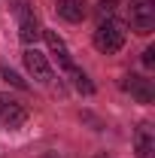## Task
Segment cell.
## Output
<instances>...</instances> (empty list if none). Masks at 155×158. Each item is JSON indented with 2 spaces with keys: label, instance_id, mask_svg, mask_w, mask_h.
Segmentation results:
<instances>
[{
  "label": "cell",
  "instance_id": "cell-1",
  "mask_svg": "<svg viewBox=\"0 0 155 158\" xmlns=\"http://www.w3.org/2000/svg\"><path fill=\"white\" fill-rule=\"evenodd\" d=\"M91 43H94V49L100 55H116L119 49L125 46V27H122L116 19L97 21L94 34H91Z\"/></svg>",
  "mask_w": 155,
  "mask_h": 158
},
{
  "label": "cell",
  "instance_id": "cell-12",
  "mask_svg": "<svg viewBox=\"0 0 155 158\" xmlns=\"http://www.w3.org/2000/svg\"><path fill=\"white\" fill-rule=\"evenodd\" d=\"M0 76L6 79L9 85H15V88H21V91H27V82H24V79H21L15 70H9V67H0Z\"/></svg>",
  "mask_w": 155,
  "mask_h": 158
},
{
  "label": "cell",
  "instance_id": "cell-5",
  "mask_svg": "<svg viewBox=\"0 0 155 158\" xmlns=\"http://www.w3.org/2000/svg\"><path fill=\"white\" fill-rule=\"evenodd\" d=\"M21 61H24V67H27V73L37 79V82H52V64L49 58L40 52L37 46H24V52H21Z\"/></svg>",
  "mask_w": 155,
  "mask_h": 158
},
{
  "label": "cell",
  "instance_id": "cell-13",
  "mask_svg": "<svg viewBox=\"0 0 155 158\" xmlns=\"http://www.w3.org/2000/svg\"><path fill=\"white\" fill-rule=\"evenodd\" d=\"M143 67H149V70L155 67V46H149V49L143 52Z\"/></svg>",
  "mask_w": 155,
  "mask_h": 158
},
{
  "label": "cell",
  "instance_id": "cell-8",
  "mask_svg": "<svg viewBox=\"0 0 155 158\" xmlns=\"http://www.w3.org/2000/svg\"><path fill=\"white\" fill-rule=\"evenodd\" d=\"M134 152L137 158H155V131H152V125H140L134 131Z\"/></svg>",
  "mask_w": 155,
  "mask_h": 158
},
{
  "label": "cell",
  "instance_id": "cell-11",
  "mask_svg": "<svg viewBox=\"0 0 155 158\" xmlns=\"http://www.w3.org/2000/svg\"><path fill=\"white\" fill-rule=\"evenodd\" d=\"M94 12H97V19H100V21H107V19H116V0H97Z\"/></svg>",
  "mask_w": 155,
  "mask_h": 158
},
{
  "label": "cell",
  "instance_id": "cell-14",
  "mask_svg": "<svg viewBox=\"0 0 155 158\" xmlns=\"http://www.w3.org/2000/svg\"><path fill=\"white\" fill-rule=\"evenodd\" d=\"M94 158H110V155H94Z\"/></svg>",
  "mask_w": 155,
  "mask_h": 158
},
{
  "label": "cell",
  "instance_id": "cell-4",
  "mask_svg": "<svg viewBox=\"0 0 155 158\" xmlns=\"http://www.w3.org/2000/svg\"><path fill=\"white\" fill-rule=\"evenodd\" d=\"M27 122V110H24V103L12 98V94H3L0 91V128H9V131H15Z\"/></svg>",
  "mask_w": 155,
  "mask_h": 158
},
{
  "label": "cell",
  "instance_id": "cell-10",
  "mask_svg": "<svg viewBox=\"0 0 155 158\" xmlns=\"http://www.w3.org/2000/svg\"><path fill=\"white\" fill-rule=\"evenodd\" d=\"M67 79L73 82V88H76V91H82V94H94V85H91V79H88L85 70L73 67V70H67Z\"/></svg>",
  "mask_w": 155,
  "mask_h": 158
},
{
  "label": "cell",
  "instance_id": "cell-2",
  "mask_svg": "<svg viewBox=\"0 0 155 158\" xmlns=\"http://www.w3.org/2000/svg\"><path fill=\"white\" fill-rule=\"evenodd\" d=\"M128 21H131L134 34H140V37L152 34L155 31V0H131Z\"/></svg>",
  "mask_w": 155,
  "mask_h": 158
},
{
  "label": "cell",
  "instance_id": "cell-3",
  "mask_svg": "<svg viewBox=\"0 0 155 158\" xmlns=\"http://www.w3.org/2000/svg\"><path fill=\"white\" fill-rule=\"evenodd\" d=\"M119 85H122V91H125V94H131L137 103H152V100H155V85H152V79L140 76V73H125V76L119 79Z\"/></svg>",
  "mask_w": 155,
  "mask_h": 158
},
{
  "label": "cell",
  "instance_id": "cell-6",
  "mask_svg": "<svg viewBox=\"0 0 155 158\" xmlns=\"http://www.w3.org/2000/svg\"><path fill=\"white\" fill-rule=\"evenodd\" d=\"M15 15H19V37H21V43H24V46H34L40 40V21H37V15H34V9L21 0L19 6H15Z\"/></svg>",
  "mask_w": 155,
  "mask_h": 158
},
{
  "label": "cell",
  "instance_id": "cell-7",
  "mask_svg": "<svg viewBox=\"0 0 155 158\" xmlns=\"http://www.w3.org/2000/svg\"><path fill=\"white\" fill-rule=\"evenodd\" d=\"M43 37H46V46H49V52H52V58L58 61V67L64 70V73L76 67V61H73V55H70V49H67V43H64V40H61L58 34H55V31H46Z\"/></svg>",
  "mask_w": 155,
  "mask_h": 158
},
{
  "label": "cell",
  "instance_id": "cell-9",
  "mask_svg": "<svg viewBox=\"0 0 155 158\" xmlns=\"http://www.w3.org/2000/svg\"><path fill=\"white\" fill-rule=\"evenodd\" d=\"M55 12H58V19L70 21V24H79V21L88 15V3L85 0H58Z\"/></svg>",
  "mask_w": 155,
  "mask_h": 158
}]
</instances>
